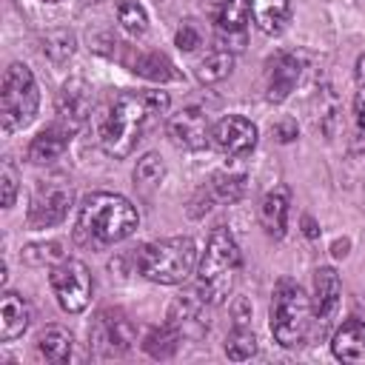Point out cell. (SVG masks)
Instances as JSON below:
<instances>
[{"label": "cell", "mask_w": 365, "mask_h": 365, "mask_svg": "<svg viewBox=\"0 0 365 365\" xmlns=\"http://www.w3.org/2000/svg\"><path fill=\"white\" fill-rule=\"evenodd\" d=\"M168 94L165 91H120L100 125V145L108 157L123 160L128 157L137 143L143 140L145 128L154 117L168 111Z\"/></svg>", "instance_id": "6da1fadb"}, {"label": "cell", "mask_w": 365, "mask_h": 365, "mask_svg": "<svg viewBox=\"0 0 365 365\" xmlns=\"http://www.w3.org/2000/svg\"><path fill=\"white\" fill-rule=\"evenodd\" d=\"M202 194L208 202H237L245 194V177L234 171H217Z\"/></svg>", "instance_id": "cb8c5ba5"}, {"label": "cell", "mask_w": 365, "mask_h": 365, "mask_svg": "<svg viewBox=\"0 0 365 365\" xmlns=\"http://www.w3.org/2000/svg\"><path fill=\"white\" fill-rule=\"evenodd\" d=\"M288 208H291V191L288 185H274L271 191H265L262 202H259V222L265 228L268 237L282 240L285 228H288Z\"/></svg>", "instance_id": "9a60e30c"}, {"label": "cell", "mask_w": 365, "mask_h": 365, "mask_svg": "<svg viewBox=\"0 0 365 365\" xmlns=\"http://www.w3.org/2000/svg\"><path fill=\"white\" fill-rule=\"evenodd\" d=\"M165 131L177 148H188V151H200L211 140V123L200 106H185L182 111L171 114Z\"/></svg>", "instance_id": "30bf717a"}, {"label": "cell", "mask_w": 365, "mask_h": 365, "mask_svg": "<svg viewBox=\"0 0 365 365\" xmlns=\"http://www.w3.org/2000/svg\"><path fill=\"white\" fill-rule=\"evenodd\" d=\"M94 108V91L83 77H68L57 91V120L71 131L83 128Z\"/></svg>", "instance_id": "8fae6325"}, {"label": "cell", "mask_w": 365, "mask_h": 365, "mask_svg": "<svg viewBox=\"0 0 365 365\" xmlns=\"http://www.w3.org/2000/svg\"><path fill=\"white\" fill-rule=\"evenodd\" d=\"M205 14L220 31H245L248 23V0H202Z\"/></svg>", "instance_id": "ffe728a7"}, {"label": "cell", "mask_w": 365, "mask_h": 365, "mask_svg": "<svg viewBox=\"0 0 365 365\" xmlns=\"http://www.w3.org/2000/svg\"><path fill=\"white\" fill-rule=\"evenodd\" d=\"M31 322V305L14 294V291H6L0 297V339L9 342L14 336H20Z\"/></svg>", "instance_id": "ac0fdd59"}, {"label": "cell", "mask_w": 365, "mask_h": 365, "mask_svg": "<svg viewBox=\"0 0 365 365\" xmlns=\"http://www.w3.org/2000/svg\"><path fill=\"white\" fill-rule=\"evenodd\" d=\"M71 128L68 125H63L60 120L57 123H51V125H46L31 143H29V160L31 163H51V160H57V157H63L66 154V148H68V143H71Z\"/></svg>", "instance_id": "e0dca14e"}, {"label": "cell", "mask_w": 365, "mask_h": 365, "mask_svg": "<svg viewBox=\"0 0 365 365\" xmlns=\"http://www.w3.org/2000/svg\"><path fill=\"white\" fill-rule=\"evenodd\" d=\"M23 259L29 265H57V262L66 259V254H63V245L51 240V242H34V245H29L23 251Z\"/></svg>", "instance_id": "1f68e13d"}, {"label": "cell", "mask_w": 365, "mask_h": 365, "mask_svg": "<svg viewBox=\"0 0 365 365\" xmlns=\"http://www.w3.org/2000/svg\"><path fill=\"white\" fill-rule=\"evenodd\" d=\"M348 245H351L348 240H336L334 242V257H345L348 254Z\"/></svg>", "instance_id": "f35d334b"}, {"label": "cell", "mask_w": 365, "mask_h": 365, "mask_svg": "<svg viewBox=\"0 0 365 365\" xmlns=\"http://www.w3.org/2000/svg\"><path fill=\"white\" fill-rule=\"evenodd\" d=\"M354 114H356V125L365 131V83H359L356 88V100H354Z\"/></svg>", "instance_id": "8d00e7d4"}, {"label": "cell", "mask_w": 365, "mask_h": 365, "mask_svg": "<svg viewBox=\"0 0 365 365\" xmlns=\"http://www.w3.org/2000/svg\"><path fill=\"white\" fill-rule=\"evenodd\" d=\"M74 191L66 180L54 177V180H43L31 197L29 205V225L31 228H51L57 222L66 220L68 208H71Z\"/></svg>", "instance_id": "9c48e42d"}, {"label": "cell", "mask_w": 365, "mask_h": 365, "mask_svg": "<svg viewBox=\"0 0 365 365\" xmlns=\"http://www.w3.org/2000/svg\"><path fill=\"white\" fill-rule=\"evenodd\" d=\"M302 231H305L308 240H317V237H319V228H317V222H314L311 217H302Z\"/></svg>", "instance_id": "74e56055"}, {"label": "cell", "mask_w": 365, "mask_h": 365, "mask_svg": "<svg viewBox=\"0 0 365 365\" xmlns=\"http://www.w3.org/2000/svg\"><path fill=\"white\" fill-rule=\"evenodd\" d=\"M74 46H77V40H74V34L68 29H54V31H48L43 37V54L51 63H66L74 54Z\"/></svg>", "instance_id": "83f0119b"}, {"label": "cell", "mask_w": 365, "mask_h": 365, "mask_svg": "<svg viewBox=\"0 0 365 365\" xmlns=\"http://www.w3.org/2000/svg\"><path fill=\"white\" fill-rule=\"evenodd\" d=\"M48 282H51L54 297L63 311L80 314L88 308L91 294H94V279H91V271L80 259H63V262L51 265Z\"/></svg>", "instance_id": "52a82bcc"}, {"label": "cell", "mask_w": 365, "mask_h": 365, "mask_svg": "<svg viewBox=\"0 0 365 365\" xmlns=\"http://www.w3.org/2000/svg\"><path fill=\"white\" fill-rule=\"evenodd\" d=\"M242 257H240V245L231 237V231L225 225H217L208 234L205 251L197 262V291L208 305H220L228 299V294L237 285V274H240Z\"/></svg>", "instance_id": "3957f363"}, {"label": "cell", "mask_w": 365, "mask_h": 365, "mask_svg": "<svg viewBox=\"0 0 365 365\" xmlns=\"http://www.w3.org/2000/svg\"><path fill=\"white\" fill-rule=\"evenodd\" d=\"M200 40H202V34H200V29L194 26V20H185V23L177 29V34H174L177 48H182V51H194V48L200 46Z\"/></svg>", "instance_id": "836d02e7"}, {"label": "cell", "mask_w": 365, "mask_h": 365, "mask_svg": "<svg viewBox=\"0 0 365 365\" xmlns=\"http://www.w3.org/2000/svg\"><path fill=\"white\" fill-rule=\"evenodd\" d=\"M180 331L174 328V325H160V328H151L148 334H145V339H143V348H145V354L148 356H154V359H168V356H174L177 354V345H180Z\"/></svg>", "instance_id": "d4e9b609"}, {"label": "cell", "mask_w": 365, "mask_h": 365, "mask_svg": "<svg viewBox=\"0 0 365 365\" xmlns=\"http://www.w3.org/2000/svg\"><path fill=\"white\" fill-rule=\"evenodd\" d=\"M257 354V336L251 328H245V322H237L234 331L225 336V356L234 362L251 359Z\"/></svg>", "instance_id": "4316f807"}, {"label": "cell", "mask_w": 365, "mask_h": 365, "mask_svg": "<svg viewBox=\"0 0 365 365\" xmlns=\"http://www.w3.org/2000/svg\"><path fill=\"white\" fill-rule=\"evenodd\" d=\"M248 11L259 31L279 34L291 20V0H248Z\"/></svg>", "instance_id": "44dd1931"}, {"label": "cell", "mask_w": 365, "mask_h": 365, "mask_svg": "<svg viewBox=\"0 0 365 365\" xmlns=\"http://www.w3.org/2000/svg\"><path fill=\"white\" fill-rule=\"evenodd\" d=\"M43 3H60V0H43Z\"/></svg>", "instance_id": "ab89813d"}, {"label": "cell", "mask_w": 365, "mask_h": 365, "mask_svg": "<svg viewBox=\"0 0 365 365\" xmlns=\"http://www.w3.org/2000/svg\"><path fill=\"white\" fill-rule=\"evenodd\" d=\"M197 265V245L191 237H165L137 251V271L157 285L182 282Z\"/></svg>", "instance_id": "277c9868"}, {"label": "cell", "mask_w": 365, "mask_h": 365, "mask_svg": "<svg viewBox=\"0 0 365 365\" xmlns=\"http://www.w3.org/2000/svg\"><path fill=\"white\" fill-rule=\"evenodd\" d=\"M137 225H140L137 208L125 197L111 194V191H94L80 205L77 237L100 248V245H111V242L131 237Z\"/></svg>", "instance_id": "7a4b0ae2"}, {"label": "cell", "mask_w": 365, "mask_h": 365, "mask_svg": "<svg viewBox=\"0 0 365 365\" xmlns=\"http://www.w3.org/2000/svg\"><path fill=\"white\" fill-rule=\"evenodd\" d=\"M274 134H277V140H279V143H291V140L297 137V123H294V120L277 123V125H274Z\"/></svg>", "instance_id": "d590c367"}, {"label": "cell", "mask_w": 365, "mask_h": 365, "mask_svg": "<svg viewBox=\"0 0 365 365\" xmlns=\"http://www.w3.org/2000/svg\"><path fill=\"white\" fill-rule=\"evenodd\" d=\"M117 20L131 34H145L148 29V14L137 0H117Z\"/></svg>", "instance_id": "f546056e"}, {"label": "cell", "mask_w": 365, "mask_h": 365, "mask_svg": "<svg viewBox=\"0 0 365 365\" xmlns=\"http://www.w3.org/2000/svg\"><path fill=\"white\" fill-rule=\"evenodd\" d=\"M311 328V302L305 297V291L291 282L282 279L274 288V299H271V334L282 348H299L308 336Z\"/></svg>", "instance_id": "5b68a950"}, {"label": "cell", "mask_w": 365, "mask_h": 365, "mask_svg": "<svg viewBox=\"0 0 365 365\" xmlns=\"http://www.w3.org/2000/svg\"><path fill=\"white\" fill-rule=\"evenodd\" d=\"M331 351H334V356L342 359V362H356V359H362V356H365V322H362L359 317H348V319L336 328V334H334V339H331Z\"/></svg>", "instance_id": "d6986e66"}, {"label": "cell", "mask_w": 365, "mask_h": 365, "mask_svg": "<svg viewBox=\"0 0 365 365\" xmlns=\"http://www.w3.org/2000/svg\"><path fill=\"white\" fill-rule=\"evenodd\" d=\"M71 348H74V336L63 325H48L37 336V354L46 362H54V365L66 362L71 356Z\"/></svg>", "instance_id": "7402d4cb"}, {"label": "cell", "mask_w": 365, "mask_h": 365, "mask_svg": "<svg viewBox=\"0 0 365 365\" xmlns=\"http://www.w3.org/2000/svg\"><path fill=\"white\" fill-rule=\"evenodd\" d=\"M131 71L145 77V80H154V83H165V80H177V71H174V63L160 54V51H143L137 54L131 63Z\"/></svg>", "instance_id": "603a6c76"}, {"label": "cell", "mask_w": 365, "mask_h": 365, "mask_svg": "<svg viewBox=\"0 0 365 365\" xmlns=\"http://www.w3.org/2000/svg\"><path fill=\"white\" fill-rule=\"evenodd\" d=\"M339 297H342L339 274H336L334 268H328V265L317 268V271H314V305H311V311H314V317H317L322 325H325V322L334 317V311L339 308Z\"/></svg>", "instance_id": "2e32d148"}, {"label": "cell", "mask_w": 365, "mask_h": 365, "mask_svg": "<svg viewBox=\"0 0 365 365\" xmlns=\"http://www.w3.org/2000/svg\"><path fill=\"white\" fill-rule=\"evenodd\" d=\"M211 143L225 157H248L257 145V125L240 114H228L211 128Z\"/></svg>", "instance_id": "7c38bea8"}, {"label": "cell", "mask_w": 365, "mask_h": 365, "mask_svg": "<svg viewBox=\"0 0 365 365\" xmlns=\"http://www.w3.org/2000/svg\"><path fill=\"white\" fill-rule=\"evenodd\" d=\"M0 188H3V208H11V205H14V197H17V171H14L11 160H3V168H0Z\"/></svg>", "instance_id": "d6a6232c"}, {"label": "cell", "mask_w": 365, "mask_h": 365, "mask_svg": "<svg viewBox=\"0 0 365 365\" xmlns=\"http://www.w3.org/2000/svg\"><path fill=\"white\" fill-rule=\"evenodd\" d=\"M242 46H245V31H220L217 29V48H222V51H242Z\"/></svg>", "instance_id": "e575fe53"}, {"label": "cell", "mask_w": 365, "mask_h": 365, "mask_svg": "<svg viewBox=\"0 0 365 365\" xmlns=\"http://www.w3.org/2000/svg\"><path fill=\"white\" fill-rule=\"evenodd\" d=\"M163 177H165V163H163L160 154L151 151V154H145V157L137 160L134 182H140V185H145V188H154V185L163 182Z\"/></svg>", "instance_id": "f1b7e54d"}, {"label": "cell", "mask_w": 365, "mask_h": 365, "mask_svg": "<svg viewBox=\"0 0 365 365\" xmlns=\"http://www.w3.org/2000/svg\"><path fill=\"white\" fill-rule=\"evenodd\" d=\"M202 311H205V299L200 297V291L182 294L168 308V325H174L180 331V336H200L205 331Z\"/></svg>", "instance_id": "5bb4252c"}, {"label": "cell", "mask_w": 365, "mask_h": 365, "mask_svg": "<svg viewBox=\"0 0 365 365\" xmlns=\"http://www.w3.org/2000/svg\"><path fill=\"white\" fill-rule=\"evenodd\" d=\"M134 342V325L120 308H103L88 325V351L94 356H120Z\"/></svg>", "instance_id": "ba28073f"}, {"label": "cell", "mask_w": 365, "mask_h": 365, "mask_svg": "<svg viewBox=\"0 0 365 365\" xmlns=\"http://www.w3.org/2000/svg\"><path fill=\"white\" fill-rule=\"evenodd\" d=\"M302 77V60L294 51H277L265 63V100L282 103Z\"/></svg>", "instance_id": "4fadbf2b"}, {"label": "cell", "mask_w": 365, "mask_h": 365, "mask_svg": "<svg viewBox=\"0 0 365 365\" xmlns=\"http://www.w3.org/2000/svg\"><path fill=\"white\" fill-rule=\"evenodd\" d=\"M40 106V91H37V80L31 74V68L26 63H11L3 74V86H0V123H3V134H14L20 128H26Z\"/></svg>", "instance_id": "8992f818"}, {"label": "cell", "mask_w": 365, "mask_h": 365, "mask_svg": "<svg viewBox=\"0 0 365 365\" xmlns=\"http://www.w3.org/2000/svg\"><path fill=\"white\" fill-rule=\"evenodd\" d=\"M342 120H339V103L331 94V88H322V100H319V128L328 140H334V134L339 131Z\"/></svg>", "instance_id": "4dcf8cb0"}, {"label": "cell", "mask_w": 365, "mask_h": 365, "mask_svg": "<svg viewBox=\"0 0 365 365\" xmlns=\"http://www.w3.org/2000/svg\"><path fill=\"white\" fill-rule=\"evenodd\" d=\"M234 68V54L231 51H222V48H214L211 54H205L200 63H197V80L211 86V83H220L231 74Z\"/></svg>", "instance_id": "484cf974"}]
</instances>
